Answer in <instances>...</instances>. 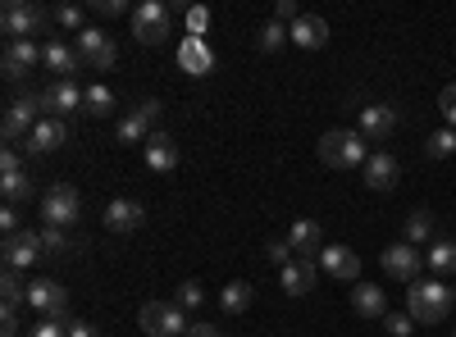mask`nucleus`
I'll list each match as a JSON object with an SVG mask.
<instances>
[{
	"label": "nucleus",
	"mask_w": 456,
	"mask_h": 337,
	"mask_svg": "<svg viewBox=\"0 0 456 337\" xmlns=\"http://www.w3.org/2000/svg\"><path fill=\"white\" fill-rule=\"evenodd\" d=\"M452 306H456V296H452V287L447 283H438V278H415L411 283V292H406V315L415 319V324H443L447 315H452Z\"/></svg>",
	"instance_id": "f257e3e1"
},
{
	"label": "nucleus",
	"mask_w": 456,
	"mask_h": 337,
	"mask_svg": "<svg viewBox=\"0 0 456 337\" xmlns=\"http://www.w3.org/2000/svg\"><path fill=\"white\" fill-rule=\"evenodd\" d=\"M320 160L329 164V169H365V160H370V151H365V137L356 132V128H329L324 137H320Z\"/></svg>",
	"instance_id": "f03ea898"
},
{
	"label": "nucleus",
	"mask_w": 456,
	"mask_h": 337,
	"mask_svg": "<svg viewBox=\"0 0 456 337\" xmlns=\"http://www.w3.org/2000/svg\"><path fill=\"white\" fill-rule=\"evenodd\" d=\"M128 23H133V36L142 46H160L169 36V28H174V14H169V5H160V0H142V5L128 14Z\"/></svg>",
	"instance_id": "7ed1b4c3"
},
{
	"label": "nucleus",
	"mask_w": 456,
	"mask_h": 337,
	"mask_svg": "<svg viewBox=\"0 0 456 337\" xmlns=\"http://www.w3.org/2000/svg\"><path fill=\"white\" fill-rule=\"evenodd\" d=\"M46 19H51V14L37 5V0H10L5 14H0V28H5L10 42H32V36L46 28Z\"/></svg>",
	"instance_id": "20e7f679"
},
{
	"label": "nucleus",
	"mask_w": 456,
	"mask_h": 337,
	"mask_svg": "<svg viewBox=\"0 0 456 337\" xmlns=\"http://www.w3.org/2000/svg\"><path fill=\"white\" fill-rule=\"evenodd\" d=\"M137 324H142L146 337H183L187 328H192L187 324V310H178L174 301H146Z\"/></svg>",
	"instance_id": "39448f33"
},
{
	"label": "nucleus",
	"mask_w": 456,
	"mask_h": 337,
	"mask_svg": "<svg viewBox=\"0 0 456 337\" xmlns=\"http://www.w3.org/2000/svg\"><path fill=\"white\" fill-rule=\"evenodd\" d=\"M78 214H83V197H78V187L55 182L51 192L42 197V219L51 223V229H69V223H78Z\"/></svg>",
	"instance_id": "423d86ee"
},
{
	"label": "nucleus",
	"mask_w": 456,
	"mask_h": 337,
	"mask_svg": "<svg viewBox=\"0 0 456 337\" xmlns=\"http://www.w3.org/2000/svg\"><path fill=\"white\" fill-rule=\"evenodd\" d=\"M42 92H28V96H14L10 100V109H5V124H0V128H5V141H14V137H32V128L37 124H42Z\"/></svg>",
	"instance_id": "0eeeda50"
},
{
	"label": "nucleus",
	"mask_w": 456,
	"mask_h": 337,
	"mask_svg": "<svg viewBox=\"0 0 456 337\" xmlns=\"http://www.w3.org/2000/svg\"><path fill=\"white\" fill-rule=\"evenodd\" d=\"M73 46H78L83 64H87V68H96V73H105L114 60H119V46H114V36H110V32H101V28H83L78 36H73Z\"/></svg>",
	"instance_id": "6e6552de"
},
{
	"label": "nucleus",
	"mask_w": 456,
	"mask_h": 337,
	"mask_svg": "<svg viewBox=\"0 0 456 337\" xmlns=\"http://www.w3.org/2000/svg\"><path fill=\"white\" fill-rule=\"evenodd\" d=\"M42 233L37 229H19V233H10L5 237V246H0V255H5V269H14V274H23L28 265H37L42 260Z\"/></svg>",
	"instance_id": "1a4fd4ad"
},
{
	"label": "nucleus",
	"mask_w": 456,
	"mask_h": 337,
	"mask_svg": "<svg viewBox=\"0 0 456 337\" xmlns=\"http://www.w3.org/2000/svg\"><path fill=\"white\" fill-rule=\"evenodd\" d=\"M28 306L42 310V319H64L69 315V292L55 278H32L28 283Z\"/></svg>",
	"instance_id": "9d476101"
},
{
	"label": "nucleus",
	"mask_w": 456,
	"mask_h": 337,
	"mask_svg": "<svg viewBox=\"0 0 456 337\" xmlns=\"http://www.w3.org/2000/svg\"><path fill=\"white\" fill-rule=\"evenodd\" d=\"M160 100H146V105H137L133 115H124L119 119V141L124 146H146V137L156 132V119H160Z\"/></svg>",
	"instance_id": "9b49d317"
},
{
	"label": "nucleus",
	"mask_w": 456,
	"mask_h": 337,
	"mask_svg": "<svg viewBox=\"0 0 456 337\" xmlns=\"http://www.w3.org/2000/svg\"><path fill=\"white\" fill-rule=\"evenodd\" d=\"M420 269H425V255L415 251L411 242H397V246L384 251V274H388V278L415 283V278H420Z\"/></svg>",
	"instance_id": "f8f14e48"
},
{
	"label": "nucleus",
	"mask_w": 456,
	"mask_h": 337,
	"mask_svg": "<svg viewBox=\"0 0 456 337\" xmlns=\"http://www.w3.org/2000/svg\"><path fill=\"white\" fill-rule=\"evenodd\" d=\"M178 68L192 73V78L215 73V51L206 46V36H183V42H178Z\"/></svg>",
	"instance_id": "ddd939ff"
},
{
	"label": "nucleus",
	"mask_w": 456,
	"mask_h": 337,
	"mask_svg": "<svg viewBox=\"0 0 456 337\" xmlns=\"http://www.w3.org/2000/svg\"><path fill=\"white\" fill-rule=\"evenodd\" d=\"M83 92H87V87H78L73 78H55V83L42 92V105L51 109V119H60V115H73V109H83Z\"/></svg>",
	"instance_id": "4468645a"
},
{
	"label": "nucleus",
	"mask_w": 456,
	"mask_h": 337,
	"mask_svg": "<svg viewBox=\"0 0 456 337\" xmlns=\"http://www.w3.org/2000/svg\"><path fill=\"white\" fill-rule=\"evenodd\" d=\"M42 64L55 73V78H73V73L83 68V55H78V46H69L64 36H51V42L42 46Z\"/></svg>",
	"instance_id": "2eb2a0df"
},
{
	"label": "nucleus",
	"mask_w": 456,
	"mask_h": 337,
	"mask_svg": "<svg viewBox=\"0 0 456 337\" xmlns=\"http://www.w3.org/2000/svg\"><path fill=\"white\" fill-rule=\"evenodd\" d=\"M393 128H397V109L393 105H365L361 109V137L365 141H388L393 137Z\"/></svg>",
	"instance_id": "dca6fc26"
},
{
	"label": "nucleus",
	"mask_w": 456,
	"mask_h": 337,
	"mask_svg": "<svg viewBox=\"0 0 456 337\" xmlns=\"http://www.w3.org/2000/svg\"><path fill=\"white\" fill-rule=\"evenodd\" d=\"M105 229L110 233H137L142 229V219H146V210L137 205V201H128V197H114L110 205H105Z\"/></svg>",
	"instance_id": "f3484780"
},
{
	"label": "nucleus",
	"mask_w": 456,
	"mask_h": 337,
	"mask_svg": "<svg viewBox=\"0 0 456 337\" xmlns=\"http://www.w3.org/2000/svg\"><path fill=\"white\" fill-rule=\"evenodd\" d=\"M279 283H283V292H288V296H306V292L315 287V260L292 255L288 265L279 269Z\"/></svg>",
	"instance_id": "a211bd4d"
},
{
	"label": "nucleus",
	"mask_w": 456,
	"mask_h": 337,
	"mask_svg": "<svg viewBox=\"0 0 456 337\" xmlns=\"http://www.w3.org/2000/svg\"><path fill=\"white\" fill-rule=\"evenodd\" d=\"M60 146H69V124L64 119H42L32 128V137H28L32 156H51V151H60Z\"/></svg>",
	"instance_id": "6ab92c4d"
},
{
	"label": "nucleus",
	"mask_w": 456,
	"mask_h": 337,
	"mask_svg": "<svg viewBox=\"0 0 456 337\" xmlns=\"http://www.w3.org/2000/svg\"><path fill=\"white\" fill-rule=\"evenodd\" d=\"M37 60H42V51H37V42H5V55H0V68H5V78H23V73L37 68Z\"/></svg>",
	"instance_id": "aec40b11"
},
{
	"label": "nucleus",
	"mask_w": 456,
	"mask_h": 337,
	"mask_svg": "<svg viewBox=\"0 0 456 337\" xmlns=\"http://www.w3.org/2000/svg\"><path fill=\"white\" fill-rule=\"evenodd\" d=\"M397 160L388 156V151H374L370 160H365V187H370V192H393V187H397Z\"/></svg>",
	"instance_id": "412c9836"
},
{
	"label": "nucleus",
	"mask_w": 456,
	"mask_h": 337,
	"mask_svg": "<svg viewBox=\"0 0 456 337\" xmlns=\"http://www.w3.org/2000/svg\"><path fill=\"white\" fill-rule=\"evenodd\" d=\"M320 265H324L333 278L352 283V278L361 274V255H356L352 246H324V251H320Z\"/></svg>",
	"instance_id": "4be33fe9"
},
{
	"label": "nucleus",
	"mask_w": 456,
	"mask_h": 337,
	"mask_svg": "<svg viewBox=\"0 0 456 337\" xmlns=\"http://www.w3.org/2000/svg\"><path fill=\"white\" fill-rule=\"evenodd\" d=\"M288 36H292L301 51H320V46L329 42V23H324L320 14H301V19L288 28Z\"/></svg>",
	"instance_id": "5701e85b"
},
{
	"label": "nucleus",
	"mask_w": 456,
	"mask_h": 337,
	"mask_svg": "<svg viewBox=\"0 0 456 337\" xmlns=\"http://www.w3.org/2000/svg\"><path fill=\"white\" fill-rule=\"evenodd\" d=\"M142 151H146V164L156 169V173H169V169L178 164V146H174V137H169V132H160V128L146 137Z\"/></svg>",
	"instance_id": "b1692460"
},
{
	"label": "nucleus",
	"mask_w": 456,
	"mask_h": 337,
	"mask_svg": "<svg viewBox=\"0 0 456 337\" xmlns=\"http://www.w3.org/2000/svg\"><path fill=\"white\" fill-rule=\"evenodd\" d=\"M352 310L365 315V319H384V315H388V296H384V287H379V283H356V292H352Z\"/></svg>",
	"instance_id": "393cba45"
},
{
	"label": "nucleus",
	"mask_w": 456,
	"mask_h": 337,
	"mask_svg": "<svg viewBox=\"0 0 456 337\" xmlns=\"http://www.w3.org/2000/svg\"><path fill=\"white\" fill-rule=\"evenodd\" d=\"M288 246H292V255H320V223L315 219H297L292 229H288Z\"/></svg>",
	"instance_id": "a878e982"
},
{
	"label": "nucleus",
	"mask_w": 456,
	"mask_h": 337,
	"mask_svg": "<svg viewBox=\"0 0 456 337\" xmlns=\"http://www.w3.org/2000/svg\"><path fill=\"white\" fill-rule=\"evenodd\" d=\"M83 115H92V119L114 115V92H110L105 83H92V87L83 92Z\"/></svg>",
	"instance_id": "bb28decb"
},
{
	"label": "nucleus",
	"mask_w": 456,
	"mask_h": 337,
	"mask_svg": "<svg viewBox=\"0 0 456 337\" xmlns=\"http://www.w3.org/2000/svg\"><path fill=\"white\" fill-rule=\"evenodd\" d=\"M219 306H224V315H247V306H251V283H228L224 292H219Z\"/></svg>",
	"instance_id": "cd10ccee"
},
{
	"label": "nucleus",
	"mask_w": 456,
	"mask_h": 337,
	"mask_svg": "<svg viewBox=\"0 0 456 337\" xmlns=\"http://www.w3.org/2000/svg\"><path fill=\"white\" fill-rule=\"evenodd\" d=\"M429 269L434 274H456V242H447V237H438L434 246H429Z\"/></svg>",
	"instance_id": "c85d7f7f"
},
{
	"label": "nucleus",
	"mask_w": 456,
	"mask_h": 337,
	"mask_svg": "<svg viewBox=\"0 0 456 337\" xmlns=\"http://www.w3.org/2000/svg\"><path fill=\"white\" fill-rule=\"evenodd\" d=\"M0 301H5V310H19V306L28 301V287H23V278H19L14 269L0 274Z\"/></svg>",
	"instance_id": "c756f323"
},
{
	"label": "nucleus",
	"mask_w": 456,
	"mask_h": 337,
	"mask_svg": "<svg viewBox=\"0 0 456 337\" xmlns=\"http://www.w3.org/2000/svg\"><path fill=\"white\" fill-rule=\"evenodd\" d=\"M429 237H434V214H429V210H415V214L406 219V242H411V246H425Z\"/></svg>",
	"instance_id": "7c9ffc66"
},
{
	"label": "nucleus",
	"mask_w": 456,
	"mask_h": 337,
	"mask_svg": "<svg viewBox=\"0 0 456 337\" xmlns=\"http://www.w3.org/2000/svg\"><path fill=\"white\" fill-rule=\"evenodd\" d=\"M0 192H5V205H19L32 197V178L28 173H5L0 178Z\"/></svg>",
	"instance_id": "2f4dec72"
},
{
	"label": "nucleus",
	"mask_w": 456,
	"mask_h": 337,
	"mask_svg": "<svg viewBox=\"0 0 456 337\" xmlns=\"http://www.w3.org/2000/svg\"><path fill=\"white\" fill-rule=\"evenodd\" d=\"M425 151L434 156V160H447L452 151H456V128H438V132H429V146Z\"/></svg>",
	"instance_id": "473e14b6"
},
{
	"label": "nucleus",
	"mask_w": 456,
	"mask_h": 337,
	"mask_svg": "<svg viewBox=\"0 0 456 337\" xmlns=\"http://www.w3.org/2000/svg\"><path fill=\"white\" fill-rule=\"evenodd\" d=\"M283 42H292V36H288V28H283V23H274V19L265 23V28H260V36H256V46H260V51H279Z\"/></svg>",
	"instance_id": "72a5a7b5"
},
{
	"label": "nucleus",
	"mask_w": 456,
	"mask_h": 337,
	"mask_svg": "<svg viewBox=\"0 0 456 337\" xmlns=\"http://www.w3.org/2000/svg\"><path fill=\"white\" fill-rule=\"evenodd\" d=\"M201 301H206V292H201V283H197V278H187V283L174 292V306H178V310H197Z\"/></svg>",
	"instance_id": "f704fd0d"
},
{
	"label": "nucleus",
	"mask_w": 456,
	"mask_h": 337,
	"mask_svg": "<svg viewBox=\"0 0 456 337\" xmlns=\"http://www.w3.org/2000/svg\"><path fill=\"white\" fill-rule=\"evenodd\" d=\"M51 19H55L64 32H83V10H78V5H55Z\"/></svg>",
	"instance_id": "c9c22d12"
},
{
	"label": "nucleus",
	"mask_w": 456,
	"mask_h": 337,
	"mask_svg": "<svg viewBox=\"0 0 456 337\" xmlns=\"http://www.w3.org/2000/svg\"><path fill=\"white\" fill-rule=\"evenodd\" d=\"M42 246H46L51 255H69V237H64V229H51V223H46V229H42Z\"/></svg>",
	"instance_id": "e433bc0d"
},
{
	"label": "nucleus",
	"mask_w": 456,
	"mask_h": 337,
	"mask_svg": "<svg viewBox=\"0 0 456 337\" xmlns=\"http://www.w3.org/2000/svg\"><path fill=\"white\" fill-rule=\"evenodd\" d=\"M28 337H69V324H60V319H42V324H32V328H28Z\"/></svg>",
	"instance_id": "4c0bfd02"
},
{
	"label": "nucleus",
	"mask_w": 456,
	"mask_h": 337,
	"mask_svg": "<svg viewBox=\"0 0 456 337\" xmlns=\"http://www.w3.org/2000/svg\"><path fill=\"white\" fill-rule=\"evenodd\" d=\"M438 109H443L447 128H456V87H443V96H438Z\"/></svg>",
	"instance_id": "58836bf2"
},
{
	"label": "nucleus",
	"mask_w": 456,
	"mask_h": 337,
	"mask_svg": "<svg viewBox=\"0 0 456 337\" xmlns=\"http://www.w3.org/2000/svg\"><path fill=\"white\" fill-rule=\"evenodd\" d=\"M92 10H96L101 19H119V14H128L124 0H92Z\"/></svg>",
	"instance_id": "ea45409f"
},
{
	"label": "nucleus",
	"mask_w": 456,
	"mask_h": 337,
	"mask_svg": "<svg viewBox=\"0 0 456 337\" xmlns=\"http://www.w3.org/2000/svg\"><path fill=\"white\" fill-rule=\"evenodd\" d=\"M5 173H23V160H19L14 146H5V151H0V178H5Z\"/></svg>",
	"instance_id": "a19ab883"
},
{
	"label": "nucleus",
	"mask_w": 456,
	"mask_h": 337,
	"mask_svg": "<svg viewBox=\"0 0 456 337\" xmlns=\"http://www.w3.org/2000/svg\"><path fill=\"white\" fill-rule=\"evenodd\" d=\"M411 324H415L411 315H384V328H388L393 337H406V333H411Z\"/></svg>",
	"instance_id": "79ce46f5"
},
{
	"label": "nucleus",
	"mask_w": 456,
	"mask_h": 337,
	"mask_svg": "<svg viewBox=\"0 0 456 337\" xmlns=\"http://www.w3.org/2000/svg\"><path fill=\"white\" fill-rule=\"evenodd\" d=\"M297 19H301V10L292 5V0H279V5H274V23H288V28H292Z\"/></svg>",
	"instance_id": "37998d69"
},
{
	"label": "nucleus",
	"mask_w": 456,
	"mask_h": 337,
	"mask_svg": "<svg viewBox=\"0 0 456 337\" xmlns=\"http://www.w3.org/2000/svg\"><path fill=\"white\" fill-rule=\"evenodd\" d=\"M265 255H270V260H274V265L283 269V265H288V260H292V246H288V242H270V246H265Z\"/></svg>",
	"instance_id": "c03bdc74"
},
{
	"label": "nucleus",
	"mask_w": 456,
	"mask_h": 337,
	"mask_svg": "<svg viewBox=\"0 0 456 337\" xmlns=\"http://www.w3.org/2000/svg\"><path fill=\"white\" fill-rule=\"evenodd\" d=\"M0 229H5V237L23 229V223H19V210H14V205H5V210H0Z\"/></svg>",
	"instance_id": "a18cd8bd"
},
{
	"label": "nucleus",
	"mask_w": 456,
	"mask_h": 337,
	"mask_svg": "<svg viewBox=\"0 0 456 337\" xmlns=\"http://www.w3.org/2000/svg\"><path fill=\"white\" fill-rule=\"evenodd\" d=\"M0 337H19V310L0 315Z\"/></svg>",
	"instance_id": "49530a36"
},
{
	"label": "nucleus",
	"mask_w": 456,
	"mask_h": 337,
	"mask_svg": "<svg viewBox=\"0 0 456 337\" xmlns=\"http://www.w3.org/2000/svg\"><path fill=\"white\" fill-rule=\"evenodd\" d=\"M69 337H101V328H92L87 319H69Z\"/></svg>",
	"instance_id": "de8ad7c7"
},
{
	"label": "nucleus",
	"mask_w": 456,
	"mask_h": 337,
	"mask_svg": "<svg viewBox=\"0 0 456 337\" xmlns=\"http://www.w3.org/2000/svg\"><path fill=\"white\" fill-rule=\"evenodd\" d=\"M206 19H210L206 10H192V14H187V28H192V36H201V32H206Z\"/></svg>",
	"instance_id": "09e8293b"
},
{
	"label": "nucleus",
	"mask_w": 456,
	"mask_h": 337,
	"mask_svg": "<svg viewBox=\"0 0 456 337\" xmlns=\"http://www.w3.org/2000/svg\"><path fill=\"white\" fill-rule=\"evenodd\" d=\"M183 337H224V333H219L215 324H192V328H187Z\"/></svg>",
	"instance_id": "8fccbe9b"
},
{
	"label": "nucleus",
	"mask_w": 456,
	"mask_h": 337,
	"mask_svg": "<svg viewBox=\"0 0 456 337\" xmlns=\"http://www.w3.org/2000/svg\"><path fill=\"white\" fill-rule=\"evenodd\" d=\"M452 296H456V287H452Z\"/></svg>",
	"instance_id": "3c124183"
},
{
	"label": "nucleus",
	"mask_w": 456,
	"mask_h": 337,
	"mask_svg": "<svg viewBox=\"0 0 456 337\" xmlns=\"http://www.w3.org/2000/svg\"><path fill=\"white\" fill-rule=\"evenodd\" d=\"M452 337H456V328H452Z\"/></svg>",
	"instance_id": "603ef678"
}]
</instances>
